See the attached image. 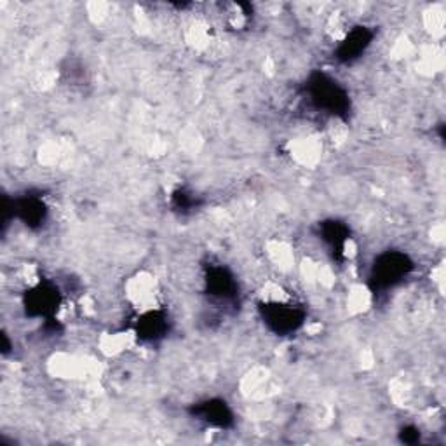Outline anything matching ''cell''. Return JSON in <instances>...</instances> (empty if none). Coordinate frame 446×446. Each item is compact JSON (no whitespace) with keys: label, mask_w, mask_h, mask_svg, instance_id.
<instances>
[{"label":"cell","mask_w":446,"mask_h":446,"mask_svg":"<svg viewBox=\"0 0 446 446\" xmlns=\"http://www.w3.org/2000/svg\"><path fill=\"white\" fill-rule=\"evenodd\" d=\"M406 258L401 255H389L383 258V261L378 265V274H380V283H394L398 281V277H401L406 272Z\"/></svg>","instance_id":"6da1fadb"}]
</instances>
